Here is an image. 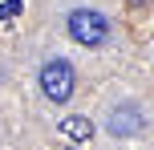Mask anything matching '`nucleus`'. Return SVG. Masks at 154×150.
Here are the masks:
<instances>
[{"label": "nucleus", "mask_w": 154, "mask_h": 150, "mask_svg": "<svg viewBox=\"0 0 154 150\" xmlns=\"http://www.w3.org/2000/svg\"><path fill=\"white\" fill-rule=\"evenodd\" d=\"M41 93L49 97V102H69L73 97V81H77V73H73V65L69 61H61V57H53V61H45L41 65Z\"/></svg>", "instance_id": "nucleus-1"}, {"label": "nucleus", "mask_w": 154, "mask_h": 150, "mask_svg": "<svg viewBox=\"0 0 154 150\" xmlns=\"http://www.w3.org/2000/svg\"><path fill=\"white\" fill-rule=\"evenodd\" d=\"M69 37L85 49H97L109 41V20L93 8H77V12H69Z\"/></svg>", "instance_id": "nucleus-2"}, {"label": "nucleus", "mask_w": 154, "mask_h": 150, "mask_svg": "<svg viewBox=\"0 0 154 150\" xmlns=\"http://www.w3.org/2000/svg\"><path fill=\"white\" fill-rule=\"evenodd\" d=\"M142 126H146V114H142L138 102H126V106H118L109 114V134L114 138H134Z\"/></svg>", "instance_id": "nucleus-3"}, {"label": "nucleus", "mask_w": 154, "mask_h": 150, "mask_svg": "<svg viewBox=\"0 0 154 150\" xmlns=\"http://www.w3.org/2000/svg\"><path fill=\"white\" fill-rule=\"evenodd\" d=\"M61 134H65V138H73V142H89L93 122H89V118H77V114H73V118H65V122H61Z\"/></svg>", "instance_id": "nucleus-4"}, {"label": "nucleus", "mask_w": 154, "mask_h": 150, "mask_svg": "<svg viewBox=\"0 0 154 150\" xmlns=\"http://www.w3.org/2000/svg\"><path fill=\"white\" fill-rule=\"evenodd\" d=\"M16 12H20V0H4L0 4V20H12Z\"/></svg>", "instance_id": "nucleus-5"}, {"label": "nucleus", "mask_w": 154, "mask_h": 150, "mask_svg": "<svg viewBox=\"0 0 154 150\" xmlns=\"http://www.w3.org/2000/svg\"><path fill=\"white\" fill-rule=\"evenodd\" d=\"M65 150H73V146H65Z\"/></svg>", "instance_id": "nucleus-6"}]
</instances>
